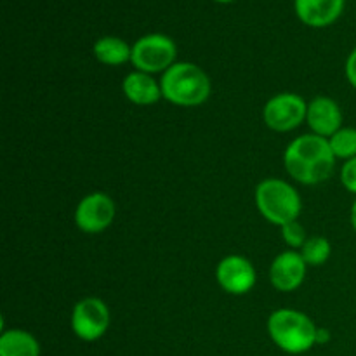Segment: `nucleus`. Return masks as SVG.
<instances>
[{
	"label": "nucleus",
	"instance_id": "7",
	"mask_svg": "<svg viewBox=\"0 0 356 356\" xmlns=\"http://www.w3.org/2000/svg\"><path fill=\"white\" fill-rule=\"evenodd\" d=\"M308 115V104L299 94L282 92L264 104V124L275 132H289L298 129Z\"/></svg>",
	"mask_w": 356,
	"mask_h": 356
},
{
	"label": "nucleus",
	"instance_id": "22",
	"mask_svg": "<svg viewBox=\"0 0 356 356\" xmlns=\"http://www.w3.org/2000/svg\"><path fill=\"white\" fill-rule=\"evenodd\" d=\"M350 219H351V226H353V229L356 232V198L353 202V205H351V212H350Z\"/></svg>",
	"mask_w": 356,
	"mask_h": 356
},
{
	"label": "nucleus",
	"instance_id": "23",
	"mask_svg": "<svg viewBox=\"0 0 356 356\" xmlns=\"http://www.w3.org/2000/svg\"><path fill=\"white\" fill-rule=\"evenodd\" d=\"M216 2H221V3H229V2H233V0H216Z\"/></svg>",
	"mask_w": 356,
	"mask_h": 356
},
{
	"label": "nucleus",
	"instance_id": "20",
	"mask_svg": "<svg viewBox=\"0 0 356 356\" xmlns=\"http://www.w3.org/2000/svg\"><path fill=\"white\" fill-rule=\"evenodd\" d=\"M344 70H346L348 82H350L351 86H353L356 89V47L350 52V56H348L346 68H344Z\"/></svg>",
	"mask_w": 356,
	"mask_h": 356
},
{
	"label": "nucleus",
	"instance_id": "16",
	"mask_svg": "<svg viewBox=\"0 0 356 356\" xmlns=\"http://www.w3.org/2000/svg\"><path fill=\"white\" fill-rule=\"evenodd\" d=\"M332 245L325 236H309L301 249V256L308 266H322L330 259Z\"/></svg>",
	"mask_w": 356,
	"mask_h": 356
},
{
	"label": "nucleus",
	"instance_id": "17",
	"mask_svg": "<svg viewBox=\"0 0 356 356\" xmlns=\"http://www.w3.org/2000/svg\"><path fill=\"white\" fill-rule=\"evenodd\" d=\"M330 149L336 159L351 160L356 156V129L341 127L339 131L329 138Z\"/></svg>",
	"mask_w": 356,
	"mask_h": 356
},
{
	"label": "nucleus",
	"instance_id": "19",
	"mask_svg": "<svg viewBox=\"0 0 356 356\" xmlns=\"http://www.w3.org/2000/svg\"><path fill=\"white\" fill-rule=\"evenodd\" d=\"M341 183L350 193L356 195V156L344 162L341 169Z\"/></svg>",
	"mask_w": 356,
	"mask_h": 356
},
{
	"label": "nucleus",
	"instance_id": "5",
	"mask_svg": "<svg viewBox=\"0 0 356 356\" xmlns=\"http://www.w3.org/2000/svg\"><path fill=\"white\" fill-rule=\"evenodd\" d=\"M176 56L177 47L172 38L162 33H149L132 45L131 63L138 72L153 75L167 72L176 61Z\"/></svg>",
	"mask_w": 356,
	"mask_h": 356
},
{
	"label": "nucleus",
	"instance_id": "1",
	"mask_svg": "<svg viewBox=\"0 0 356 356\" xmlns=\"http://www.w3.org/2000/svg\"><path fill=\"white\" fill-rule=\"evenodd\" d=\"M284 165L289 176L298 183L313 186L329 179L334 172L336 156L329 139L316 134L296 138L284 153Z\"/></svg>",
	"mask_w": 356,
	"mask_h": 356
},
{
	"label": "nucleus",
	"instance_id": "8",
	"mask_svg": "<svg viewBox=\"0 0 356 356\" xmlns=\"http://www.w3.org/2000/svg\"><path fill=\"white\" fill-rule=\"evenodd\" d=\"M115 202L103 191L83 197L75 209V225L80 232L96 235L110 228L115 219Z\"/></svg>",
	"mask_w": 356,
	"mask_h": 356
},
{
	"label": "nucleus",
	"instance_id": "14",
	"mask_svg": "<svg viewBox=\"0 0 356 356\" xmlns=\"http://www.w3.org/2000/svg\"><path fill=\"white\" fill-rule=\"evenodd\" d=\"M0 356H40V344L26 330H6L0 336Z\"/></svg>",
	"mask_w": 356,
	"mask_h": 356
},
{
	"label": "nucleus",
	"instance_id": "9",
	"mask_svg": "<svg viewBox=\"0 0 356 356\" xmlns=\"http://www.w3.org/2000/svg\"><path fill=\"white\" fill-rule=\"evenodd\" d=\"M256 278V268L243 256L225 257L216 268V280L219 287L233 296H243L252 291Z\"/></svg>",
	"mask_w": 356,
	"mask_h": 356
},
{
	"label": "nucleus",
	"instance_id": "3",
	"mask_svg": "<svg viewBox=\"0 0 356 356\" xmlns=\"http://www.w3.org/2000/svg\"><path fill=\"white\" fill-rule=\"evenodd\" d=\"M268 334L282 351L301 355L316 344L318 327L306 313L298 309H277L268 318Z\"/></svg>",
	"mask_w": 356,
	"mask_h": 356
},
{
	"label": "nucleus",
	"instance_id": "4",
	"mask_svg": "<svg viewBox=\"0 0 356 356\" xmlns=\"http://www.w3.org/2000/svg\"><path fill=\"white\" fill-rule=\"evenodd\" d=\"M256 205L259 214L275 226H284L298 221L302 202L298 190L291 183L277 177H270L257 184Z\"/></svg>",
	"mask_w": 356,
	"mask_h": 356
},
{
	"label": "nucleus",
	"instance_id": "21",
	"mask_svg": "<svg viewBox=\"0 0 356 356\" xmlns=\"http://www.w3.org/2000/svg\"><path fill=\"white\" fill-rule=\"evenodd\" d=\"M329 337H330L329 330L318 329V336H316V343H325V341H329Z\"/></svg>",
	"mask_w": 356,
	"mask_h": 356
},
{
	"label": "nucleus",
	"instance_id": "6",
	"mask_svg": "<svg viewBox=\"0 0 356 356\" xmlns=\"http://www.w3.org/2000/svg\"><path fill=\"white\" fill-rule=\"evenodd\" d=\"M110 309L99 298H86L73 306L72 330L79 339L92 343L110 329Z\"/></svg>",
	"mask_w": 356,
	"mask_h": 356
},
{
	"label": "nucleus",
	"instance_id": "13",
	"mask_svg": "<svg viewBox=\"0 0 356 356\" xmlns=\"http://www.w3.org/2000/svg\"><path fill=\"white\" fill-rule=\"evenodd\" d=\"M122 90L131 103L139 104V106H148L163 97L160 83L149 73L138 72V70L125 76L122 82Z\"/></svg>",
	"mask_w": 356,
	"mask_h": 356
},
{
	"label": "nucleus",
	"instance_id": "18",
	"mask_svg": "<svg viewBox=\"0 0 356 356\" xmlns=\"http://www.w3.org/2000/svg\"><path fill=\"white\" fill-rule=\"evenodd\" d=\"M282 236H284V242L287 243L291 249H302V245H305L306 240H308L305 226L299 221H291L287 222V225L282 226Z\"/></svg>",
	"mask_w": 356,
	"mask_h": 356
},
{
	"label": "nucleus",
	"instance_id": "2",
	"mask_svg": "<svg viewBox=\"0 0 356 356\" xmlns=\"http://www.w3.org/2000/svg\"><path fill=\"white\" fill-rule=\"evenodd\" d=\"M162 96L176 106H200L209 99L212 90L211 79L200 66L193 63H174L167 72H163Z\"/></svg>",
	"mask_w": 356,
	"mask_h": 356
},
{
	"label": "nucleus",
	"instance_id": "12",
	"mask_svg": "<svg viewBox=\"0 0 356 356\" xmlns=\"http://www.w3.org/2000/svg\"><path fill=\"white\" fill-rule=\"evenodd\" d=\"M296 14L312 28H325L343 14L344 0H294Z\"/></svg>",
	"mask_w": 356,
	"mask_h": 356
},
{
	"label": "nucleus",
	"instance_id": "11",
	"mask_svg": "<svg viewBox=\"0 0 356 356\" xmlns=\"http://www.w3.org/2000/svg\"><path fill=\"white\" fill-rule=\"evenodd\" d=\"M306 122L313 134L329 139L343 127V111L332 97L316 96L308 103Z\"/></svg>",
	"mask_w": 356,
	"mask_h": 356
},
{
	"label": "nucleus",
	"instance_id": "15",
	"mask_svg": "<svg viewBox=\"0 0 356 356\" xmlns=\"http://www.w3.org/2000/svg\"><path fill=\"white\" fill-rule=\"evenodd\" d=\"M94 58L108 66H120L131 61L132 47L118 37H103L94 44Z\"/></svg>",
	"mask_w": 356,
	"mask_h": 356
},
{
	"label": "nucleus",
	"instance_id": "10",
	"mask_svg": "<svg viewBox=\"0 0 356 356\" xmlns=\"http://www.w3.org/2000/svg\"><path fill=\"white\" fill-rule=\"evenodd\" d=\"M308 264L302 259L301 252L296 250H285L278 254L273 259L270 268L271 285L278 292H292L302 285L306 278Z\"/></svg>",
	"mask_w": 356,
	"mask_h": 356
}]
</instances>
